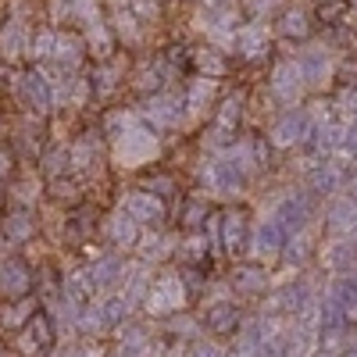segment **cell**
I'll use <instances>...</instances> for the list:
<instances>
[{
  "mask_svg": "<svg viewBox=\"0 0 357 357\" xmlns=\"http://www.w3.org/2000/svg\"><path fill=\"white\" fill-rule=\"evenodd\" d=\"M139 122V114H132V111H111L107 118H104V129H107V136L114 139L118 132H126L129 126H136Z\"/></svg>",
  "mask_w": 357,
  "mask_h": 357,
  "instance_id": "21",
  "label": "cell"
},
{
  "mask_svg": "<svg viewBox=\"0 0 357 357\" xmlns=\"http://www.w3.org/2000/svg\"><path fill=\"white\" fill-rule=\"evenodd\" d=\"M111 33L118 36V40H122V43H139L143 40V22L132 15V11H122V8H118L114 11V18H111Z\"/></svg>",
  "mask_w": 357,
  "mask_h": 357,
  "instance_id": "12",
  "label": "cell"
},
{
  "mask_svg": "<svg viewBox=\"0 0 357 357\" xmlns=\"http://www.w3.org/2000/svg\"><path fill=\"white\" fill-rule=\"evenodd\" d=\"M4 172H8V154L0 151V175H4Z\"/></svg>",
  "mask_w": 357,
  "mask_h": 357,
  "instance_id": "26",
  "label": "cell"
},
{
  "mask_svg": "<svg viewBox=\"0 0 357 357\" xmlns=\"http://www.w3.org/2000/svg\"><path fill=\"white\" fill-rule=\"evenodd\" d=\"M68 165H72V154L65 151V146H54V151H47V158H43L47 175H61V172H68Z\"/></svg>",
  "mask_w": 357,
  "mask_h": 357,
  "instance_id": "22",
  "label": "cell"
},
{
  "mask_svg": "<svg viewBox=\"0 0 357 357\" xmlns=\"http://www.w3.org/2000/svg\"><path fill=\"white\" fill-rule=\"evenodd\" d=\"M301 68H293V65H282L279 72H275V93H282L286 100L289 97H296V89H301Z\"/></svg>",
  "mask_w": 357,
  "mask_h": 357,
  "instance_id": "19",
  "label": "cell"
},
{
  "mask_svg": "<svg viewBox=\"0 0 357 357\" xmlns=\"http://www.w3.org/2000/svg\"><path fill=\"white\" fill-rule=\"evenodd\" d=\"M33 307H36V301H29V296H18L11 307L0 311V325H4V329H22V325L33 318Z\"/></svg>",
  "mask_w": 357,
  "mask_h": 357,
  "instance_id": "15",
  "label": "cell"
},
{
  "mask_svg": "<svg viewBox=\"0 0 357 357\" xmlns=\"http://www.w3.org/2000/svg\"><path fill=\"white\" fill-rule=\"evenodd\" d=\"M211 104H215V79L197 75V79L186 86V97H183V107H186V114L193 118V122H200V118H207Z\"/></svg>",
  "mask_w": 357,
  "mask_h": 357,
  "instance_id": "6",
  "label": "cell"
},
{
  "mask_svg": "<svg viewBox=\"0 0 357 357\" xmlns=\"http://www.w3.org/2000/svg\"><path fill=\"white\" fill-rule=\"evenodd\" d=\"M158 154H161V139L151 132V126H143V122H136L126 132L114 136V161H118V168H143V165H151Z\"/></svg>",
  "mask_w": 357,
  "mask_h": 357,
  "instance_id": "1",
  "label": "cell"
},
{
  "mask_svg": "<svg viewBox=\"0 0 357 357\" xmlns=\"http://www.w3.org/2000/svg\"><path fill=\"white\" fill-rule=\"evenodd\" d=\"M15 197H18L22 207H29V204L40 197V183H33V178H29V183H18V193H15Z\"/></svg>",
  "mask_w": 357,
  "mask_h": 357,
  "instance_id": "24",
  "label": "cell"
},
{
  "mask_svg": "<svg viewBox=\"0 0 357 357\" xmlns=\"http://www.w3.org/2000/svg\"><path fill=\"white\" fill-rule=\"evenodd\" d=\"M29 286H33V279H29V268L22 261H4V264H0V293H4L8 301L25 296Z\"/></svg>",
  "mask_w": 357,
  "mask_h": 357,
  "instance_id": "9",
  "label": "cell"
},
{
  "mask_svg": "<svg viewBox=\"0 0 357 357\" xmlns=\"http://www.w3.org/2000/svg\"><path fill=\"white\" fill-rule=\"evenodd\" d=\"M183 257L186 261H200L204 257V240H200V236H190V240L183 243Z\"/></svg>",
  "mask_w": 357,
  "mask_h": 357,
  "instance_id": "25",
  "label": "cell"
},
{
  "mask_svg": "<svg viewBox=\"0 0 357 357\" xmlns=\"http://www.w3.org/2000/svg\"><path fill=\"white\" fill-rule=\"evenodd\" d=\"M54 40H57V33L54 29H40L36 36H29V57H33V61H47L50 57V50H54Z\"/></svg>",
  "mask_w": 357,
  "mask_h": 357,
  "instance_id": "18",
  "label": "cell"
},
{
  "mask_svg": "<svg viewBox=\"0 0 357 357\" xmlns=\"http://www.w3.org/2000/svg\"><path fill=\"white\" fill-rule=\"evenodd\" d=\"M104 236H107L114 247L129 250V247L139 243V222H136L129 211H122V207H118V211L107 215V222H104Z\"/></svg>",
  "mask_w": 357,
  "mask_h": 357,
  "instance_id": "7",
  "label": "cell"
},
{
  "mask_svg": "<svg viewBox=\"0 0 357 357\" xmlns=\"http://www.w3.org/2000/svg\"><path fill=\"white\" fill-rule=\"evenodd\" d=\"M82 40L75 33H57L54 50H50V61L57 65V72H75L82 65Z\"/></svg>",
  "mask_w": 357,
  "mask_h": 357,
  "instance_id": "8",
  "label": "cell"
},
{
  "mask_svg": "<svg viewBox=\"0 0 357 357\" xmlns=\"http://www.w3.org/2000/svg\"><path fill=\"white\" fill-rule=\"evenodd\" d=\"M15 97L22 100V107L29 111H50L54 107V93H50V82L43 72H29V75H18L15 82Z\"/></svg>",
  "mask_w": 357,
  "mask_h": 357,
  "instance_id": "4",
  "label": "cell"
},
{
  "mask_svg": "<svg viewBox=\"0 0 357 357\" xmlns=\"http://www.w3.org/2000/svg\"><path fill=\"white\" fill-rule=\"evenodd\" d=\"M107 4H114V8H122V4H126V0H107Z\"/></svg>",
  "mask_w": 357,
  "mask_h": 357,
  "instance_id": "27",
  "label": "cell"
},
{
  "mask_svg": "<svg viewBox=\"0 0 357 357\" xmlns=\"http://www.w3.org/2000/svg\"><path fill=\"white\" fill-rule=\"evenodd\" d=\"M132 15L139 18V22H146V18H158L161 15V8H158V0H132Z\"/></svg>",
  "mask_w": 357,
  "mask_h": 357,
  "instance_id": "23",
  "label": "cell"
},
{
  "mask_svg": "<svg viewBox=\"0 0 357 357\" xmlns=\"http://www.w3.org/2000/svg\"><path fill=\"white\" fill-rule=\"evenodd\" d=\"M33 232H36V218H33V211H29V207H18V211H11V215L4 218V225H0V236H4L8 243H25Z\"/></svg>",
  "mask_w": 357,
  "mask_h": 357,
  "instance_id": "10",
  "label": "cell"
},
{
  "mask_svg": "<svg viewBox=\"0 0 357 357\" xmlns=\"http://www.w3.org/2000/svg\"><path fill=\"white\" fill-rule=\"evenodd\" d=\"M122 211H129L139 225H161L165 222V197L154 190H129L122 197Z\"/></svg>",
  "mask_w": 357,
  "mask_h": 357,
  "instance_id": "3",
  "label": "cell"
},
{
  "mask_svg": "<svg viewBox=\"0 0 357 357\" xmlns=\"http://www.w3.org/2000/svg\"><path fill=\"white\" fill-rule=\"evenodd\" d=\"M193 61H197L200 75H207V79H218V75L225 72V61H222V54H218L215 47H200Z\"/></svg>",
  "mask_w": 357,
  "mask_h": 357,
  "instance_id": "17",
  "label": "cell"
},
{
  "mask_svg": "<svg viewBox=\"0 0 357 357\" xmlns=\"http://www.w3.org/2000/svg\"><path fill=\"white\" fill-rule=\"evenodd\" d=\"M172 247H175L172 236H151V240H143V261H161L172 254Z\"/></svg>",
  "mask_w": 357,
  "mask_h": 357,
  "instance_id": "20",
  "label": "cell"
},
{
  "mask_svg": "<svg viewBox=\"0 0 357 357\" xmlns=\"http://www.w3.org/2000/svg\"><path fill=\"white\" fill-rule=\"evenodd\" d=\"M146 311L151 314H172V311H183L186 307V289L175 275H161L151 282V293H146Z\"/></svg>",
  "mask_w": 357,
  "mask_h": 357,
  "instance_id": "2",
  "label": "cell"
},
{
  "mask_svg": "<svg viewBox=\"0 0 357 357\" xmlns=\"http://www.w3.org/2000/svg\"><path fill=\"white\" fill-rule=\"evenodd\" d=\"M29 29L22 25V22H8L4 29H0V54L4 57H18V54H25L29 50Z\"/></svg>",
  "mask_w": 357,
  "mask_h": 357,
  "instance_id": "11",
  "label": "cell"
},
{
  "mask_svg": "<svg viewBox=\"0 0 357 357\" xmlns=\"http://www.w3.org/2000/svg\"><path fill=\"white\" fill-rule=\"evenodd\" d=\"M47 340H50L47 321H43V318H36L33 325H25V333L18 336V350H22L25 357H36V354L47 347Z\"/></svg>",
  "mask_w": 357,
  "mask_h": 357,
  "instance_id": "13",
  "label": "cell"
},
{
  "mask_svg": "<svg viewBox=\"0 0 357 357\" xmlns=\"http://www.w3.org/2000/svg\"><path fill=\"white\" fill-rule=\"evenodd\" d=\"M86 40L89 47H93V54L100 57V61H107L111 50H114V40H111V29L104 22H93V25H86Z\"/></svg>",
  "mask_w": 357,
  "mask_h": 357,
  "instance_id": "16",
  "label": "cell"
},
{
  "mask_svg": "<svg viewBox=\"0 0 357 357\" xmlns=\"http://www.w3.org/2000/svg\"><path fill=\"white\" fill-rule=\"evenodd\" d=\"M232 43H240V54L243 57H257L264 50V29L261 25H243V29H236L232 33Z\"/></svg>",
  "mask_w": 357,
  "mask_h": 357,
  "instance_id": "14",
  "label": "cell"
},
{
  "mask_svg": "<svg viewBox=\"0 0 357 357\" xmlns=\"http://www.w3.org/2000/svg\"><path fill=\"white\" fill-rule=\"evenodd\" d=\"M183 114H186V107H183V100H178L175 93H154L151 100H146V107H143V118L151 126H158V129H175L178 122H183Z\"/></svg>",
  "mask_w": 357,
  "mask_h": 357,
  "instance_id": "5",
  "label": "cell"
}]
</instances>
